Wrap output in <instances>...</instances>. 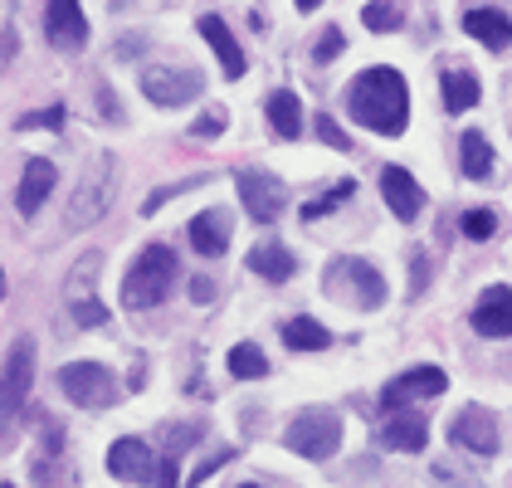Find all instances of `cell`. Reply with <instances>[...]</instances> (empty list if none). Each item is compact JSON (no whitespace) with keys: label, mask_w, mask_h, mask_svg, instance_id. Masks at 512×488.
Wrapping results in <instances>:
<instances>
[{"label":"cell","mask_w":512,"mask_h":488,"mask_svg":"<svg viewBox=\"0 0 512 488\" xmlns=\"http://www.w3.org/2000/svg\"><path fill=\"white\" fill-rule=\"evenodd\" d=\"M347 108L361 127H371L381 137H400L410 122V88L395 69H366L347 88Z\"/></svg>","instance_id":"1"},{"label":"cell","mask_w":512,"mask_h":488,"mask_svg":"<svg viewBox=\"0 0 512 488\" xmlns=\"http://www.w3.org/2000/svg\"><path fill=\"white\" fill-rule=\"evenodd\" d=\"M176 274H181V264H176L171 244H147V249L137 254V264L127 269V279H122V303L137 308V313L157 308V303H166Z\"/></svg>","instance_id":"2"},{"label":"cell","mask_w":512,"mask_h":488,"mask_svg":"<svg viewBox=\"0 0 512 488\" xmlns=\"http://www.w3.org/2000/svg\"><path fill=\"white\" fill-rule=\"evenodd\" d=\"M113 201H118V157L98 152L93 166L83 171V181L74 186V196H69V230H83V225L103 220L113 210Z\"/></svg>","instance_id":"3"},{"label":"cell","mask_w":512,"mask_h":488,"mask_svg":"<svg viewBox=\"0 0 512 488\" xmlns=\"http://www.w3.org/2000/svg\"><path fill=\"white\" fill-rule=\"evenodd\" d=\"M35 337H15L10 352H5V366H0V435L25 415V401H30V386H35Z\"/></svg>","instance_id":"4"},{"label":"cell","mask_w":512,"mask_h":488,"mask_svg":"<svg viewBox=\"0 0 512 488\" xmlns=\"http://www.w3.org/2000/svg\"><path fill=\"white\" fill-rule=\"evenodd\" d=\"M283 445L303 459H332L342 449V415L327 406H308L288 430H283Z\"/></svg>","instance_id":"5"},{"label":"cell","mask_w":512,"mask_h":488,"mask_svg":"<svg viewBox=\"0 0 512 488\" xmlns=\"http://www.w3.org/2000/svg\"><path fill=\"white\" fill-rule=\"evenodd\" d=\"M59 391L83 410H103L118 401V381H113V371L98 362H69L59 371Z\"/></svg>","instance_id":"6"},{"label":"cell","mask_w":512,"mask_h":488,"mask_svg":"<svg viewBox=\"0 0 512 488\" xmlns=\"http://www.w3.org/2000/svg\"><path fill=\"white\" fill-rule=\"evenodd\" d=\"M142 93L157 103V108H181L205 93V74L200 69H181V64H152L142 74Z\"/></svg>","instance_id":"7"},{"label":"cell","mask_w":512,"mask_h":488,"mask_svg":"<svg viewBox=\"0 0 512 488\" xmlns=\"http://www.w3.org/2000/svg\"><path fill=\"white\" fill-rule=\"evenodd\" d=\"M327 288L342 293V298H352V303H361V308H381L386 303V279L366 259H337L327 269Z\"/></svg>","instance_id":"8"},{"label":"cell","mask_w":512,"mask_h":488,"mask_svg":"<svg viewBox=\"0 0 512 488\" xmlns=\"http://www.w3.org/2000/svg\"><path fill=\"white\" fill-rule=\"evenodd\" d=\"M239 186V201H244V215L249 220H259V225H269L283 215V205H288V191H283V181H278L274 171H259V166H249V171H239L235 176Z\"/></svg>","instance_id":"9"},{"label":"cell","mask_w":512,"mask_h":488,"mask_svg":"<svg viewBox=\"0 0 512 488\" xmlns=\"http://www.w3.org/2000/svg\"><path fill=\"white\" fill-rule=\"evenodd\" d=\"M444 386H449V376L439 371V366H410V371H400L395 381H386V391H381V401L386 410H405V401H420V396H444Z\"/></svg>","instance_id":"10"},{"label":"cell","mask_w":512,"mask_h":488,"mask_svg":"<svg viewBox=\"0 0 512 488\" xmlns=\"http://www.w3.org/2000/svg\"><path fill=\"white\" fill-rule=\"evenodd\" d=\"M449 440H454L459 449H469V454H478V459L498 454V420H493V410L469 406L464 415H459V420H454Z\"/></svg>","instance_id":"11"},{"label":"cell","mask_w":512,"mask_h":488,"mask_svg":"<svg viewBox=\"0 0 512 488\" xmlns=\"http://www.w3.org/2000/svg\"><path fill=\"white\" fill-rule=\"evenodd\" d=\"M108 474L122 484H152L157 474V449H147V440H118L108 449Z\"/></svg>","instance_id":"12"},{"label":"cell","mask_w":512,"mask_h":488,"mask_svg":"<svg viewBox=\"0 0 512 488\" xmlns=\"http://www.w3.org/2000/svg\"><path fill=\"white\" fill-rule=\"evenodd\" d=\"M473 332L478 337H512V288L493 284L473 303Z\"/></svg>","instance_id":"13"},{"label":"cell","mask_w":512,"mask_h":488,"mask_svg":"<svg viewBox=\"0 0 512 488\" xmlns=\"http://www.w3.org/2000/svg\"><path fill=\"white\" fill-rule=\"evenodd\" d=\"M44 35L59 49H83L88 44V15L74 0H54V5H44Z\"/></svg>","instance_id":"14"},{"label":"cell","mask_w":512,"mask_h":488,"mask_svg":"<svg viewBox=\"0 0 512 488\" xmlns=\"http://www.w3.org/2000/svg\"><path fill=\"white\" fill-rule=\"evenodd\" d=\"M381 196H386V205H391L395 220H420V210H425V191L415 186V176L405 171V166H386L381 171Z\"/></svg>","instance_id":"15"},{"label":"cell","mask_w":512,"mask_h":488,"mask_svg":"<svg viewBox=\"0 0 512 488\" xmlns=\"http://www.w3.org/2000/svg\"><path fill=\"white\" fill-rule=\"evenodd\" d=\"M430 445V420L420 410H395L391 420L381 425V449H395V454H420Z\"/></svg>","instance_id":"16"},{"label":"cell","mask_w":512,"mask_h":488,"mask_svg":"<svg viewBox=\"0 0 512 488\" xmlns=\"http://www.w3.org/2000/svg\"><path fill=\"white\" fill-rule=\"evenodd\" d=\"M196 30L205 35V44L215 49V59H220L225 79H244V64H249V59H244V49H239V40L230 35V25H225V20H220L215 10H210V15H200V20H196Z\"/></svg>","instance_id":"17"},{"label":"cell","mask_w":512,"mask_h":488,"mask_svg":"<svg viewBox=\"0 0 512 488\" xmlns=\"http://www.w3.org/2000/svg\"><path fill=\"white\" fill-rule=\"evenodd\" d=\"M464 30H469L478 44H488V49H508L512 44V15H503L498 5H473L469 15H464Z\"/></svg>","instance_id":"18"},{"label":"cell","mask_w":512,"mask_h":488,"mask_svg":"<svg viewBox=\"0 0 512 488\" xmlns=\"http://www.w3.org/2000/svg\"><path fill=\"white\" fill-rule=\"evenodd\" d=\"M191 244L205 259H220L230 249V210H200L191 220Z\"/></svg>","instance_id":"19"},{"label":"cell","mask_w":512,"mask_h":488,"mask_svg":"<svg viewBox=\"0 0 512 488\" xmlns=\"http://www.w3.org/2000/svg\"><path fill=\"white\" fill-rule=\"evenodd\" d=\"M54 162H44V157H35V162H25V176H20V191H15V205H20V215H35L44 201H49V191H54Z\"/></svg>","instance_id":"20"},{"label":"cell","mask_w":512,"mask_h":488,"mask_svg":"<svg viewBox=\"0 0 512 488\" xmlns=\"http://www.w3.org/2000/svg\"><path fill=\"white\" fill-rule=\"evenodd\" d=\"M249 269H254L259 279H269V284H288V279H293V269H298V259H293L283 244L264 240V244H254V249H249Z\"/></svg>","instance_id":"21"},{"label":"cell","mask_w":512,"mask_h":488,"mask_svg":"<svg viewBox=\"0 0 512 488\" xmlns=\"http://www.w3.org/2000/svg\"><path fill=\"white\" fill-rule=\"evenodd\" d=\"M439 88H444V108H449V113H469L473 103L483 98V83H478V74H469V69H444Z\"/></svg>","instance_id":"22"},{"label":"cell","mask_w":512,"mask_h":488,"mask_svg":"<svg viewBox=\"0 0 512 488\" xmlns=\"http://www.w3.org/2000/svg\"><path fill=\"white\" fill-rule=\"evenodd\" d=\"M269 127H274L278 137H298L303 132V103H298V93H288V88H278L269 93Z\"/></svg>","instance_id":"23"},{"label":"cell","mask_w":512,"mask_h":488,"mask_svg":"<svg viewBox=\"0 0 512 488\" xmlns=\"http://www.w3.org/2000/svg\"><path fill=\"white\" fill-rule=\"evenodd\" d=\"M459 162H464V176H469V181H488V171H493V147H488L483 132H464V137H459Z\"/></svg>","instance_id":"24"},{"label":"cell","mask_w":512,"mask_h":488,"mask_svg":"<svg viewBox=\"0 0 512 488\" xmlns=\"http://www.w3.org/2000/svg\"><path fill=\"white\" fill-rule=\"evenodd\" d=\"M332 342V332L313 318H293V323H283V347H293V352H322Z\"/></svg>","instance_id":"25"},{"label":"cell","mask_w":512,"mask_h":488,"mask_svg":"<svg viewBox=\"0 0 512 488\" xmlns=\"http://www.w3.org/2000/svg\"><path fill=\"white\" fill-rule=\"evenodd\" d=\"M230 371L239 381H259V376H269V357L254 342H239V347H230Z\"/></svg>","instance_id":"26"},{"label":"cell","mask_w":512,"mask_h":488,"mask_svg":"<svg viewBox=\"0 0 512 488\" xmlns=\"http://www.w3.org/2000/svg\"><path fill=\"white\" fill-rule=\"evenodd\" d=\"M361 20L376 30V35H391V30H400V5H361Z\"/></svg>","instance_id":"27"},{"label":"cell","mask_w":512,"mask_h":488,"mask_svg":"<svg viewBox=\"0 0 512 488\" xmlns=\"http://www.w3.org/2000/svg\"><path fill=\"white\" fill-rule=\"evenodd\" d=\"M493 230H498V210H488V205L464 210V235H469V240H488Z\"/></svg>","instance_id":"28"},{"label":"cell","mask_w":512,"mask_h":488,"mask_svg":"<svg viewBox=\"0 0 512 488\" xmlns=\"http://www.w3.org/2000/svg\"><path fill=\"white\" fill-rule=\"evenodd\" d=\"M352 191H356V181H342L332 196H322V201H308L303 205V220H322V215H332L342 201H352Z\"/></svg>","instance_id":"29"},{"label":"cell","mask_w":512,"mask_h":488,"mask_svg":"<svg viewBox=\"0 0 512 488\" xmlns=\"http://www.w3.org/2000/svg\"><path fill=\"white\" fill-rule=\"evenodd\" d=\"M200 181H205V176H186V181H176V186H161V191H152V196H147V205H142V215H157L166 201H176L181 191H191V186H200Z\"/></svg>","instance_id":"30"},{"label":"cell","mask_w":512,"mask_h":488,"mask_svg":"<svg viewBox=\"0 0 512 488\" xmlns=\"http://www.w3.org/2000/svg\"><path fill=\"white\" fill-rule=\"evenodd\" d=\"M317 137H322V142H327L332 152H352V137H347V132H342L337 122L327 118V113H317Z\"/></svg>","instance_id":"31"},{"label":"cell","mask_w":512,"mask_h":488,"mask_svg":"<svg viewBox=\"0 0 512 488\" xmlns=\"http://www.w3.org/2000/svg\"><path fill=\"white\" fill-rule=\"evenodd\" d=\"M342 30H337V25H327V30H322V40L313 44V59L317 64H332V59H337V54H342Z\"/></svg>","instance_id":"32"},{"label":"cell","mask_w":512,"mask_h":488,"mask_svg":"<svg viewBox=\"0 0 512 488\" xmlns=\"http://www.w3.org/2000/svg\"><path fill=\"white\" fill-rule=\"evenodd\" d=\"M74 323L79 327H103L108 323V308L93 303V298H79V303H74Z\"/></svg>","instance_id":"33"},{"label":"cell","mask_w":512,"mask_h":488,"mask_svg":"<svg viewBox=\"0 0 512 488\" xmlns=\"http://www.w3.org/2000/svg\"><path fill=\"white\" fill-rule=\"evenodd\" d=\"M15 127H20V132H30V127H49V132H54V127H64V108H40V113H25Z\"/></svg>","instance_id":"34"},{"label":"cell","mask_w":512,"mask_h":488,"mask_svg":"<svg viewBox=\"0 0 512 488\" xmlns=\"http://www.w3.org/2000/svg\"><path fill=\"white\" fill-rule=\"evenodd\" d=\"M425 284H430V254L410 249V293H425Z\"/></svg>","instance_id":"35"},{"label":"cell","mask_w":512,"mask_h":488,"mask_svg":"<svg viewBox=\"0 0 512 488\" xmlns=\"http://www.w3.org/2000/svg\"><path fill=\"white\" fill-rule=\"evenodd\" d=\"M225 108H210V113H200L196 118V127H191V132H196V137H205V142H210V137H220V132H225Z\"/></svg>","instance_id":"36"},{"label":"cell","mask_w":512,"mask_h":488,"mask_svg":"<svg viewBox=\"0 0 512 488\" xmlns=\"http://www.w3.org/2000/svg\"><path fill=\"white\" fill-rule=\"evenodd\" d=\"M15 54H20V30H15V25H5V30H0V74L10 69V59H15Z\"/></svg>","instance_id":"37"},{"label":"cell","mask_w":512,"mask_h":488,"mask_svg":"<svg viewBox=\"0 0 512 488\" xmlns=\"http://www.w3.org/2000/svg\"><path fill=\"white\" fill-rule=\"evenodd\" d=\"M200 440V425H166V449L171 445H196Z\"/></svg>","instance_id":"38"},{"label":"cell","mask_w":512,"mask_h":488,"mask_svg":"<svg viewBox=\"0 0 512 488\" xmlns=\"http://www.w3.org/2000/svg\"><path fill=\"white\" fill-rule=\"evenodd\" d=\"M152 488H176V459L166 454V459H157V474H152Z\"/></svg>","instance_id":"39"},{"label":"cell","mask_w":512,"mask_h":488,"mask_svg":"<svg viewBox=\"0 0 512 488\" xmlns=\"http://www.w3.org/2000/svg\"><path fill=\"white\" fill-rule=\"evenodd\" d=\"M210 298H215V284H210L205 274H200V279H191V303H200V308H205Z\"/></svg>","instance_id":"40"},{"label":"cell","mask_w":512,"mask_h":488,"mask_svg":"<svg viewBox=\"0 0 512 488\" xmlns=\"http://www.w3.org/2000/svg\"><path fill=\"white\" fill-rule=\"evenodd\" d=\"M235 488H259V484H235Z\"/></svg>","instance_id":"41"},{"label":"cell","mask_w":512,"mask_h":488,"mask_svg":"<svg viewBox=\"0 0 512 488\" xmlns=\"http://www.w3.org/2000/svg\"><path fill=\"white\" fill-rule=\"evenodd\" d=\"M0 298H5V279H0Z\"/></svg>","instance_id":"42"},{"label":"cell","mask_w":512,"mask_h":488,"mask_svg":"<svg viewBox=\"0 0 512 488\" xmlns=\"http://www.w3.org/2000/svg\"><path fill=\"white\" fill-rule=\"evenodd\" d=\"M0 488H15V484H0Z\"/></svg>","instance_id":"43"}]
</instances>
